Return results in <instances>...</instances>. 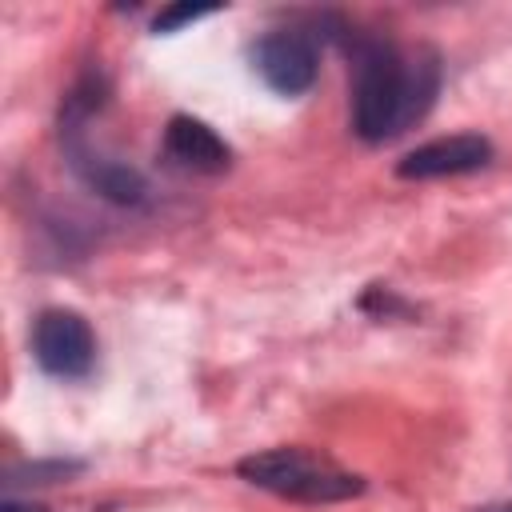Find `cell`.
Instances as JSON below:
<instances>
[{"label":"cell","mask_w":512,"mask_h":512,"mask_svg":"<svg viewBox=\"0 0 512 512\" xmlns=\"http://www.w3.org/2000/svg\"><path fill=\"white\" fill-rule=\"evenodd\" d=\"M440 64L432 52H404L388 40H356L352 48V128L368 144L408 132L432 108Z\"/></svg>","instance_id":"cell-1"},{"label":"cell","mask_w":512,"mask_h":512,"mask_svg":"<svg viewBox=\"0 0 512 512\" xmlns=\"http://www.w3.org/2000/svg\"><path fill=\"white\" fill-rule=\"evenodd\" d=\"M236 472L272 496L304 500V504H332V500H348L364 492V480L356 472L332 464L328 456L304 452V448H268V452L244 456Z\"/></svg>","instance_id":"cell-2"},{"label":"cell","mask_w":512,"mask_h":512,"mask_svg":"<svg viewBox=\"0 0 512 512\" xmlns=\"http://www.w3.org/2000/svg\"><path fill=\"white\" fill-rule=\"evenodd\" d=\"M32 356L56 380H84L96 364V336L72 308H44L32 324Z\"/></svg>","instance_id":"cell-3"},{"label":"cell","mask_w":512,"mask_h":512,"mask_svg":"<svg viewBox=\"0 0 512 512\" xmlns=\"http://www.w3.org/2000/svg\"><path fill=\"white\" fill-rule=\"evenodd\" d=\"M252 68L260 72V80L280 92V96H300L316 84L320 72V52L316 40L300 28H280L268 32L252 44Z\"/></svg>","instance_id":"cell-4"},{"label":"cell","mask_w":512,"mask_h":512,"mask_svg":"<svg viewBox=\"0 0 512 512\" xmlns=\"http://www.w3.org/2000/svg\"><path fill=\"white\" fill-rule=\"evenodd\" d=\"M492 160V144L476 132H456V136H440V140H428L420 148H412L400 164H396V176L404 180H436V176H464V172H476Z\"/></svg>","instance_id":"cell-5"},{"label":"cell","mask_w":512,"mask_h":512,"mask_svg":"<svg viewBox=\"0 0 512 512\" xmlns=\"http://www.w3.org/2000/svg\"><path fill=\"white\" fill-rule=\"evenodd\" d=\"M164 156L184 168V172H200V176H216L232 164V148L196 116H172L164 128Z\"/></svg>","instance_id":"cell-6"},{"label":"cell","mask_w":512,"mask_h":512,"mask_svg":"<svg viewBox=\"0 0 512 512\" xmlns=\"http://www.w3.org/2000/svg\"><path fill=\"white\" fill-rule=\"evenodd\" d=\"M208 12H212L208 4H172V8H164V12L152 20V32H176L180 24L200 20V16H208Z\"/></svg>","instance_id":"cell-7"},{"label":"cell","mask_w":512,"mask_h":512,"mask_svg":"<svg viewBox=\"0 0 512 512\" xmlns=\"http://www.w3.org/2000/svg\"><path fill=\"white\" fill-rule=\"evenodd\" d=\"M0 512H44V508L40 504H24V500H4Z\"/></svg>","instance_id":"cell-8"},{"label":"cell","mask_w":512,"mask_h":512,"mask_svg":"<svg viewBox=\"0 0 512 512\" xmlns=\"http://www.w3.org/2000/svg\"><path fill=\"white\" fill-rule=\"evenodd\" d=\"M476 512H512V504H488V508H476Z\"/></svg>","instance_id":"cell-9"}]
</instances>
